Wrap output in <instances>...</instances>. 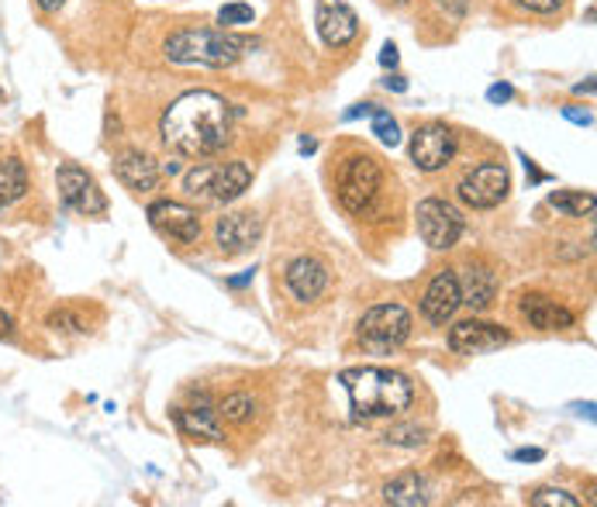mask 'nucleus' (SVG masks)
<instances>
[{"label":"nucleus","instance_id":"393cba45","mask_svg":"<svg viewBox=\"0 0 597 507\" xmlns=\"http://www.w3.org/2000/svg\"><path fill=\"white\" fill-rule=\"evenodd\" d=\"M370 121H373V135L384 142V145H394L401 142V128H397V121L391 117V111H384V108H376L373 114H370Z\"/></svg>","mask_w":597,"mask_h":507},{"label":"nucleus","instance_id":"b1692460","mask_svg":"<svg viewBox=\"0 0 597 507\" xmlns=\"http://www.w3.org/2000/svg\"><path fill=\"white\" fill-rule=\"evenodd\" d=\"M252 410H256V401L249 394H232L218 404V418L228 425H246L252 418Z\"/></svg>","mask_w":597,"mask_h":507},{"label":"nucleus","instance_id":"4c0bfd02","mask_svg":"<svg viewBox=\"0 0 597 507\" xmlns=\"http://www.w3.org/2000/svg\"><path fill=\"white\" fill-rule=\"evenodd\" d=\"M384 87H387V90H394V93H404V90H408V80H404V77H387V80H384Z\"/></svg>","mask_w":597,"mask_h":507},{"label":"nucleus","instance_id":"423d86ee","mask_svg":"<svg viewBox=\"0 0 597 507\" xmlns=\"http://www.w3.org/2000/svg\"><path fill=\"white\" fill-rule=\"evenodd\" d=\"M412 335V314L401 304H376L360 322V342L370 352H391Z\"/></svg>","mask_w":597,"mask_h":507},{"label":"nucleus","instance_id":"c85d7f7f","mask_svg":"<svg viewBox=\"0 0 597 507\" xmlns=\"http://www.w3.org/2000/svg\"><path fill=\"white\" fill-rule=\"evenodd\" d=\"M515 4L525 8V11H532V14H553V11L563 8V0H515Z\"/></svg>","mask_w":597,"mask_h":507},{"label":"nucleus","instance_id":"0eeeda50","mask_svg":"<svg viewBox=\"0 0 597 507\" xmlns=\"http://www.w3.org/2000/svg\"><path fill=\"white\" fill-rule=\"evenodd\" d=\"M508 190H511L508 169H505V166H497V162H481V166H473L470 173L460 180V187H457L460 201H463L466 207H476V211H491V207H497L500 201L508 198Z\"/></svg>","mask_w":597,"mask_h":507},{"label":"nucleus","instance_id":"c9c22d12","mask_svg":"<svg viewBox=\"0 0 597 507\" xmlns=\"http://www.w3.org/2000/svg\"><path fill=\"white\" fill-rule=\"evenodd\" d=\"M14 335V322H11V314L0 307V338H11Z\"/></svg>","mask_w":597,"mask_h":507},{"label":"nucleus","instance_id":"7c9ffc66","mask_svg":"<svg viewBox=\"0 0 597 507\" xmlns=\"http://www.w3.org/2000/svg\"><path fill=\"white\" fill-rule=\"evenodd\" d=\"M515 97V87L511 83H494L491 90H487V101L491 104H505V101H511Z\"/></svg>","mask_w":597,"mask_h":507},{"label":"nucleus","instance_id":"5701e85b","mask_svg":"<svg viewBox=\"0 0 597 507\" xmlns=\"http://www.w3.org/2000/svg\"><path fill=\"white\" fill-rule=\"evenodd\" d=\"M549 207H556L566 217H590L597 201L590 190H553L549 193Z\"/></svg>","mask_w":597,"mask_h":507},{"label":"nucleus","instance_id":"dca6fc26","mask_svg":"<svg viewBox=\"0 0 597 507\" xmlns=\"http://www.w3.org/2000/svg\"><path fill=\"white\" fill-rule=\"evenodd\" d=\"M328 286V266L322 259H312V256H301L286 266V290L297 297V301H318Z\"/></svg>","mask_w":597,"mask_h":507},{"label":"nucleus","instance_id":"6e6552de","mask_svg":"<svg viewBox=\"0 0 597 507\" xmlns=\"http://www.w3.org/2000/svg\"><path fill=\"white\" fill-rule=\"evenodd\" d=\"M463 228H466L463 214L449 201L428 198L418 204V235L428 249H452L460 241Z\"/></svg>","mask_w":597,"mask_h":507},{"label":"nucleus","instance_id":"1a4fd4ad","mask_svg":"<svg viewBox=\"0 0 597 507\" xmlns=\"http://www.w3.org/2000/svg\"><path fill=\"white\" fill-rule=\"evenodd\" d=\"M56 187H59V201L69 207V211H77L83 217H98L108 211V198L101 193L98 180H93L87 169H80L77 162H66L59 166V173H56Z\"/></svg>","mask_w":597,"mask_h":507},{"label":"nucleus","instance_id":"bb28decb","mask_svg":"<svg viewBox=\"0 0 597 507\" xmlns=\"http://www.w3.org/2000/svg\"><path fill=\"white\" fill-rule=\"evenodd\" d=\"M532 504H536V507H577L581 500H577V497H573V494H566V491H556V487H545V491L532 494Z\"/></svg>","mask_w":597,"mask_h":507},{"label":"nucleus","instance_id":"f8f14e48","mask_svg":"<svg viewBox=\"0 0 597 507\" xmlns=\"http://www.w3.org/2000/svg\"><path fill=\"white\" fill-rule=\"evenodd\" d=\"M149 225L170 241H180V246H190L201 235V217L194 207H187L180 201H156L149 204Z\"/></svg>","mask_w":597,"mask_h":507},{"label":"nucleus","instance_id":"c756f323","mask_svg":"<svg viewBox=\"0 0 597 507\" xmlns=\"http://www.w3.org/2000/svg\"><path fill=\"white\" fill-rule=\"evenodd\" d=\"M49 325H53V328H66V331H83V322L74 318L69 311H53V314H49Z\"/></svg>","mask_w":597,"mask_h":507},{"label":"nucleus","instance_id":"2f4dec72","mask_svg":"<svg viewBox=\"0 0 597 507\" xmlns=\"http://www.w3.org/2000/svg\"><path fill=\"white\" fill-rule=\"evenodd\" d=\"M397 45L394 42H384V48H380V66H384V69H394L397 66Z\"/></svg>","mask_w":597,"mask_h":507},{"label":"nucleus","instance_id":"cd10ccee","mask_svg":"<svg viewBox=\"0 0 597 507\" xmlns=\"http://www.w3.org/2000/svg\"><path fill=\"white\" fill-rule=\"evenodd\" d=\"M384 439L391 442V446H421L425 442V431L421 428H415V425H394Z\"/></svg>","mask_w":597,"mask_h":507},{"label":"nucleus","instance_id":"aec40b11","mask_svg":"<svg viewBox=\"0 0 597 507\" xmlns=\"http://www.w3.org/2000/svg\"><path fill=\"white\" fill-rule=\"evenodd\" d=\"M177 425L187 435H198V439H222V425H218V407H211L207 397H198L194 407H177Z\"/></svg>","mask_w":597,"mask_h":507},{"label":"nucleus","instance_id":"7ed1b4c3","mask_svg":"<svg viewBox=\"0 0 597 507\" xmlns=\"http://www.w3.org/2000/svg\"><path fill=\"white\" fill-rule=\"evenodd\" d=\"M252 48H256V38L235 35L228 29H183L162 42V53L170 63L207 66V69L235 66L246 53H252Z\"/></svg>","mask_w":597,"mask_h":507},{"label":"nucleus","instance_id":"4468645a","mask_svg":"<svg viewBox=\"0 0 597 507\" xmlns=\"http://www.w3.org/2000/svg\"><path fill=\"white\" fill-rule=\"evenodd\" d=\"M259 235H262V222H259V214H252V211L225 214V217H218V225H214V241H218L225 256L249 252L259 241Z\"/></svg>","mask_w":597,"mask_h":507},{"label":"nucleus","instance_id":"f03ea898","mask_svg":"<svg viewBox=\"0 0 597 507\" xmlns=\"http://www.w3.org/2000/svg\"><path fill=\"white\" fill-rule=\"evenodd\" d=\"M339 380L349 391L356 418H394L401 410H408L415 401L412 380L397 370L360 367V370H346Z\"/></svg>","mask_w":597,"mask_h":507},{"label":"nucleus","instance_id":"9d476101","mask_svg":"<svg viewBox=\"0 0 597 507\" xmlns=\"http://www.w3.org/2000/svg\"><path fill=\"white\" fill-rule=\"evenodd\" d=\"M457 156V135H452L442 121H432V125H421L412 135V162L421 169V173H439Z\"/></svg>","mask_w":597,"mask_h":507},{"label":"nucleus","instance_id":"58836bf2","mask_svg":"<svg viewBox=\"0 0 597 507\" xmlns=\"http://www.w3.org/2000/svg\"><path fill=\"white\" fill-rule=\"evenodd\" d=\"M573 90H577V93H594V77H590L587 83H577V87H573Z\"/></svg>","mask_w":597,"mask_h":507},{"label":"nucleus","instance_id":"f3484780","mask_svg":"<svg viewBox=\"0 0 597 507\" xmlns=\"http://www.w3.org/2000/svg\"><path fill=\"white\" fill-rule=\"evenodd\" d=\"M114 177L122 180L128 190L146 193V190H156V183L162 180V169H159V162L149 159L146 153L128 149V153H122V156L114 159Z\"/></svg>","mask_w":597,"mask_h":507},{"label":"nucleus","instance_id":"39448f33","mask_svg":"<svg viewBox=\"0 0 597 507\" xmlns=\"http://www.w3.org/2000/svg\"><path fill=\"white\" fill-rule=\"evenodd\" d=\"M380 183H384V169L380 162L367 153H356L342 162L339 169V201L346 211L363 214L380 193Z\"/></svg>","mask_w":597,"mask_h":507},{"label":"nucleus","instance_id":"6ab92c4d","mask_svg":"<svg viewBox=\"0 0 597 507\" xmlns=\"http://www.w3.org/2000/svg\"><path fill=\"white\" fill-rule=\"evenodd\" d=\"M521 318L529 322L539 331H563L573 328V311H566L563 304H556L553 297H542V294H529L521 297Z\"/></svg>","mask_w":597,"mask_h":507},{"label":"nucleus","instance_id":"72a5a7b5","mask_svg":"<svg viewBox=\"0 0 597 507\" xmlns=\"http://www.w3.org/2000/svg\"><path fill=\"white\" fill-rule=\"evenodd\" d=\"M373 111H376V104H356V108H349L342 117H346V121H356V117H370Z\"/></svg>","mask_w":597,"mask_h":507},{"label":"nucleus","instance_id":"a878e982","mask_svg":"<svg viewBox=\"0 0 597 507\" xmlns=\"http://www.w3.org/2000/svg\"><path fill=\"white\" fill-rule=\"evenodd\" d=\"M252 18H256V11H252L249 4H225V8L218 11V24H222V29H238V24H252Z\"/></svg>","mask_w":597,"mask_h":507},{"label":"nucleus","instance_id":"9b49d317","mask_svg":"<svg viewBox=\"0 0 597 507\" xmlns=\"http://www.w3.org/2000/svg\"><path fill=\"white\" fill-rule=\"evenodd\" d=\"M315 29L328 48H346L360 38V18L346 0H318L315 8Z\"/></svg>","mask_w":597,"mask_h":507},{"label":"nucleus","instance_id":"2eb2a0df","mask_svg":"<svg viewBox=\"0 0 597 507\" xmlns=\"http://www.w3.org/2000/svg\"><path fill=\"white\" fill-rule=\"evenodd\" d=\"M460 280H457V273L452 270H442V273H436V280L428 283V290H425V297H421V314L432 325H446L452 314L460 311Z\"/></svg>","mask_w":597,"mask_h":507},{"label":"nucleus","instance_id":"412c9836","mask_svg":"<svg viewBox=\"0 0 597 507\" xmlns=\"http://www.w3.org/2000/svg\"><path fill=\"white\" fill-rule=\"evenodd\" d=\"M384 500L387 504H397V507H421L432 500V491H428L425 476L418 473H401L394 480L384 483Z\"/></svg>","mask_w":597,"mask_h":507},{"label":"nucleus","instance_id":"f704fd0d","mask_svg":"<svg viewBox=\"0 0 597 507\" xmlns=\"http://www.w3.org/2000/svg\"><path fill=\"white\" fill-rule=\"evenodd\" d=\"M563 114L570 117V121H577V125H590V111H577V108H563Z\"/></svg>","mask_w":597,"mask_h":507},{"label":"nucleus","instance_id":"f257e3e1","mask_svg":"<svg viewBox=\"0 0 597 507\" xmlns=\"http://www.w3.org/2000/svg\"><path fill=\"white\" fill-rule=\"evenodd\" d=\"M232 121L235 111L225 97L211 90H190L166 108L159 132L173 153L190 159H207L232 142Z\"/></svg>","mask_w":597,"mask_h":507},{"label":"nucleus","instance_id":"a211bd4d","mask_svg":"<svg viewBox=\"0 0 597 507\" xmlns=\"http://www.w3.org/2000/svg\"><path fill=\"white\" fill-rule=\"evenodd\" d=\"M460 280V301L473 311H484L494 304L497 297V273L491 270V266L484 262H466V270Z\"/></svg>","mask_w":597,"mask_h":507},{"label":"nucleus","instance_id":"e433bc0d","mask_svg":"<svg viewBox=\"0 0 597 507\" xmlns=\"http://www.w3.org/2000/svg\"><path fill=\"white\" fill-rule=\"evenodd\" d=\"M35 4H38V11H42V14H56V11L66 4V0H35Z\"/></svg>","mask_w":597,"mask_h":507},{"label":"nucleus","instance_id":"4be33fe9","mask_svg":"<svg viewBox=\"0 0 597 507\" xmlns=\"http://www.w3.org/2000/svg\"><path fill=\"white\" fill-rule=\"evenodd\" d=\"M29 190V169L18 156H0V207L14 204L18 198H25Z\"/></svg>","mask_w":597,"mask_h":507},{"label":"nucleus","instance_id":"20e7f679","mask_svg":"<svg viewBox=\"0 0 597 507\" xmlns=\"http://www.w3.org/2000/svg\"><path fill=\"white\" fill-rule=\"evenodd\" d=\"M252 183V169L243 159L232 162H201L183 177V190L194 198H214V201H235L243 198Z\"/></svg>","mask_w":597,"mask_h":507},{"label":"nucleus","instance_id":"ddd939ff","mask_svg":"<svg viewBox=\"0 0 597 507\" xmlns=\"http://www.w3.org/2000/svg\"><path fill=\"white\" fill-rule=\"evenodd\" d=\"M500 346H508V331L491 322H460L449 328V349L460 356H484Z\"/></svg>","mask_w":597,"mask_h":507},{"label":"nucleus","instance_id":"473e14b6","mask_svg":"<svg viewBox=\"0 0 597 507\" xmlns=\"http://www.w3.org/2000/svg\"><path fill=\"white\" fill-rule=\"evenodd\" d=\"M545 452L542 449H518V452H511V459H518V463H539Z\"/></svg>","mask_w":597,"mask_h":507}]
</instances>
